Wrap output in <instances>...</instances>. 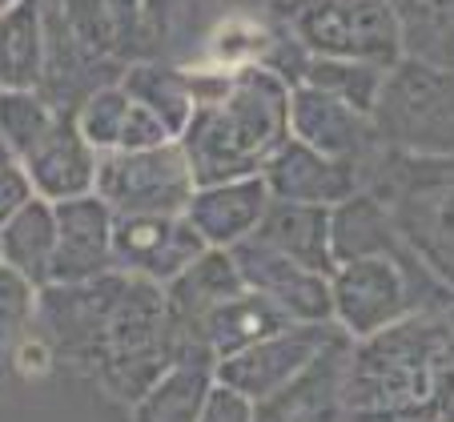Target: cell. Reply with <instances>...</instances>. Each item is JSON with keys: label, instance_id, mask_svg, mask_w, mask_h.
<instances>
[{"label": "cell", "instance_id": "1", "mask_svg": "<svg viewBox=\"0 0 454 422\" xmlns=\"http://www.w3.org/2000/svg\"><path fill=\"white\" fill-rule=\"evenodd\" d=\"M346 422H454V306L354 342Z\"/></svg>", "mask_w": 454, "mask_h": 422}, {"label": "cell", "instance_id": "2", "mask_svg": "<svg viewBox=\"0 0 454 422\" xmlns=\"http://www.w3.org/2000/svg\"><path fill=\"white\" fill-rule=\"evenodd\" d=\"M286 141H290V85L262 65L233 73L230 89L214 101H201L181 133L198 185L254 177Z\"/></svg>", "mask_w": 454, "mask_h": 422}, {"label": "cell", "instance_id": "3", "mask_svg": "<svg viewBox=\"0 0 454 422\" xmlns=\"http://www.w3.org/2000/svg\"><path fill=\"white\" fill-rule=\"evenodd\" d=\"M169 366L173 330L169 310H165V290L157 282L117 270L101 330H97L93 350L81 371L93 382H101L113 398L133 406L145 395L149 382Z\"/></svg>", "mask_w": 454, "mask_h": 422}, {"label": "cell", "instance_id": "4", "mask_svg": "<svg viewBox=\"0 0 454 422\" xmlns=\"http://www.w3.org/2000/svg\"><path fill=\"white\" fill-rule=\"evenodd\" d=\"M362 190L382 198L411 250L454 290V157L378 145L362 165Z\"/></svg>", "mask_w": 454, "mask_h": 422}, {"label": "cell", "instance_id": "5", "mask_svg": "<svg viewBox=\"0 0 454 422\" xmlns=\"http://www.w3.org/2000/svg\"><path fill=\"white\" fill-rule=\"evenodd\" d=\"M314 57H350L395 69L403 60L395 0H270Z\"/></svg>", "mask_w": 454, "mask_h": 422}, {"label": "cell", "instance_id": "6", "mask_svg": "<svg viewBox=\"0 0 454 422\" xmlns=\"http://www.w3.org/2000/svg\"><path fill=\"white\" fill-rule=\"evenodd\" d=\"M370 117L386 145L454 157V69H430L403 57L386 69L382 97Z\"/></svg>", "mask_w": 454, "mask_h": 422}, {"label": "cell", "instance_id": "7", "mask_svg": "<svg viewBox=\"0 0 454 422\" xmlns=\"http://www.w3.org/2000/svg\"><path fill=\"white\" fill-rule=\"evenodd\" d=\"M198 190L193 165L181 137L149 149H113L97 165V198L109 201L117 217L129 214H185Z\"/></svg>", "mask_w": 454, "mask_h": 422}, {"label": "cell", "instance_id": "8", "mask_svg": "<svg viewBox=\"0 0 454 422\" xmlns=\"http://www.w3.org/2000/svg\"><path fill=\"white\" fill-rule=\"evenodd\" d=\"M334 334V322H290V326L257 338L254 346L217 362V382L262 402L274 390H282L290 379H298Z\"/></svg>", "mask_w": 454, "mask_h": 422}, {"label": "cell", "instance_id": "9", "mask_svg": "<svg viewBox=\"0 0 454 422\" xmlns=\"http://www.w3.org/2000/svg\"><path fill=\"white\" fill-rule=\"evenodd\" d=\"M206 238H201L185 214H129L117 217V233H113V254H117V270L137 274L145 282H173L189 262L206 254Z\"/></svg>", "mask_w": 454, "mask_h": 422}, {"label": "cell", "instance_id": "10", "mask_svg": "<svg viewBox=\"0 0 454 422\" xmlns=\"http://www.w3.org/2000/svg\"><path fill=\"white\" fill-rule=\"evenodd\" d=\"M233 262L241 270L246 290L270 298L282 306L294 322H334V301H330V277L306 270L301 262L286 258V254L270 250L266 241L246 238L230 246Z\"/></svg>", "mask_w": 454, "mask_h": 422}, {"label": "cell", "instance_id": "11", "mask_svg": "<svg viewBox=\"0 0 454 422\" xmlns=\"http://www.w3.org/2000/svg\"><path fill=\"white\" fill-rule=\"evenodd\" d=\"M290 137L358 165H366L374 149L382 145V133L370 113L317 85L290 89Z\"/></svg>", "mask_w": 454, "mask_h": 422}, {"label": "cell", "instance_id": "12", "mask_svg": "<svg viewBox=\"0 0 454 422\" xmlns=\"http://www.w3.org/2000/svg\"><path fill=\"white\" fill-rule=\"evenodd\" d=\"M354 338L338 330L298 379L257 402V422H346V371Z\"/></svg>", "mask_w": 454, "mask_h": 422}, {"label": "cell", "instance_id": "13", "mask_svg": "<svg viewBox=\"0 0 454 422\" xmlns=\"http://www.w3.org/2000/svg\"><path fill=\"white\" fill-rule=\"evenodd\" d=\"M117 214L109 201L85 193V198L57 201V254H52V282H93L117 270L113 254Z\"/></svg>", "mask_w": 454, "mask_h": 422}, {"label": "cell", "instance_id": "14", "mask_svg": "<svg viewBox=\"0 0 454 422\" xmlns=\"http://www.w3.org/2000/svg\"><path fill=\"white\" fill-rule=\"evenodd\" d=\"M270 193L282 201H306V206H342L362 190V165L346 157H330L306 141H286L270 165L262 169Z\"/></svg>", "mask_w": 454, "mask_h": 422}, {"label": "cell", "instance_id": "15", "mask_svg": "<svg viewBox=\"0 0 454 422\" xmlns=\"http://www.w3.org/2000/svg\"><path fill=\"white\" fill-rule=\"evenodd\" d=\"M270 201H274V193H270L262 173H254V177H230V181H206V185L193 190L185 217L206 238V246L230 250L238 241L254 238Z\"/></svg>", "mask_w": 454, "mask_h": 422}, {"label": "cell", "instance_id": "16", "mask_svg": "<svg viewBox=\"0 0 454 422\" xmlns=\"http://www.w3.org/2000/svg\"><path fill=\"white\" fill-rule=\"evenodd\" d=\"M28 181H33L36 198L44 201H69V198H85L97 190V165L101 153L85 141L77 117L73 113H60L57 125L44 133V141L33 153L20 157Z\"/></svg>", "mask_w": 454, "mask_h": 422}, {"label": "cell", "instance_id": "17", "mask_svg": "<svg viewBox=\"0 0 454 422\" xmlns=\"http://www.w3.org/2000/svg\"><path fill=\"white\" fill-rule=\"evenodd\" d=\"M330 233H334L338 266L354 258H390L398 266H406V262L419 258L411 250V241L403 238V230H398L390 206L382 198H374L370 190H358L342 206L330 209Z\"/></svg>", "mask_w": 454, "mask_h": 422}, {"label": "cell", "instance_id": "18", "mask_svg": "<svg viewBox=\"0 0 454 422\" xmlns=\"http://www.w3.org/2000/svg\"><path fill=\"white\" fill-rule=\"evenodd\" d=\"M257 241H266L270 250L286 254V258L301 262L306 270L317 274H334V233H330V209L326 206H306V201H282L274 198L254 230Z\"/></svg>", "mask_w": 454, "mask_h": 422}, {"label": "cell", "instance_id": "19", "mask_svg": "<svg viewBox=\"0 0 454 422\" xmlns=\"http://www.w3.org/2000/svg\"><path fill=\"white\" fill-rule=\"evenodd\" d=\"M217 387V366L209 362H173L129 406L133 422H201L209 395Z\"/></svg>", "mask_w": 454, "mask_h": 422}, {"label": "cell", "instance_id": "20", "mask_svg": "<svg viewBox=\"0 0 454 422\" xmlns=\"http://www.w3.org/2000/svg\"><path fill=\"white\" fill-rule=\"evenodd\" d=\"M121 85H125V93L137 105H145L149 113H157L173 137L185 133L189 117H193V109H198L193 89H189V69L169 65L165 57L129 60L125 73H121Z\"/></svg>", "mask_w": 454, "mask_h": 422}, {"label": "cell", "instance_id": "21", "mask_svg": "<svg viewBox=\"0 0 454 422\" xmlns=\"http://www.w3.org/2000/svg\"><path fill=\"white\" fill-rule=\"evenodd\" d=\"M52 254H57V206L33 198L17 217L0 225V262L25 274L28 282H52Z\"/></svg>", "mask_w": 454, "mask_h": 422}, {"label": "cell", "instance_id": "22", "mask_svg": "<svg viewBox=\"0 0 454 422\" xmlns=\"http://www.w3.org/2000/svg\"><path fill=\"white\" fill-rule=\"evenodd\" d=\"M290 322L294 318L282 306H274L270 298H262V293H254V290H241V293H233L230 301H222L217 310L206 314L201 338H206V346L214 350V358L222 362V358H230V354L254 346L257 338L290 326Z\"/></svg>", "mask_w": 454, "mask_h": 422}, {"label": "cell", "instance_id": "23", "mask_svg": "<svg viewBox=\"0 0 454 422\" xmlns=\"http://www.w3.org/2000/svg\"><path fill=\"white\" fill-rule=\"evenodd\" d=\"M44 12L33 0L9 9L0 20V85L4 89H41L44 81Z\"/></svg>", "mask_w": 454, "mask_h": 422}, {"label": "cell", "instance_id": "24", "mask_svg": "<svg viewBox=\"0 0 454 422\" xmlns=\"http://www.w3.org/2000/svg\"><path fill=\"white\" fill-rule=\"evenodd\" d=\"M395 12L406 60L454 69V0H395Z\"/></svg>", "mask_w": 454, "mask_h": 422}, {"label": "cell", "instance_id": "25", "mask_svg": "<svg viewBox=\"0 0 454 422\" xmlns=\"http://www.w3.org/2000/svg\"><path fill=\"white\" fill-rule=\"evenodd\" d=\"M301 85H317L326 93L342 97V101L358 105L362 113H374L386 85V69L370 65V60H350V57H314Z\"/></svg>", "mask_w": 454, "mask_h": 422}, {"label": "cell", "instance_id": "26", "mask_svg": "<svg viewBox=\"0 0 454 422\" xmlns=\"http://www.w3.org/2000/svg\"><path fill=\"white\" fill-rule=\"evenodd\" d=\"M57 117L60 113L52 109V101L41 89H9L0 97V133H4L9 149L17 153V161L41 145L44 133L57 125Z\"/></svg>", "mask_w": 454, "mask_h": 422}, {"label": "cell", "instance_id": "27", "mask_svg": "<svg viewBox=\"0 0 454 422\" xmlns=\"http://www.w3.org/2000/svg\"><path fill=\"white\" fill-rule=\"evenodd\" d=\"M129 109H133V97L125 93L121 81L113 85H101L81 101V109L73 113L85 133V141L97 149V153H113L121 145V133H125V121H129Z\"/></svg>", "mask_w": 454, "mask_h": 422}, {"label": "cell", "instance_id": "28", "mask_svg": "<svg viewBox=\"0 0 454 422\" xmlns=\"http://www.w3.org/2000/svg\"><path fill=\"white\" fill-rule=\"evenodd\" d=\"M36 306H41V285L0 262V346L25 342V326L36 318Z\"/></svg>", "mask_w": 454, "mask_h": 422}, {"label": "cell", "instance_id": "29", "mask_svg": "<svg viewBox=\"0 0 454 422\" xmlns=\"http://www.w3.org/2000/svg\"><path fill=\"white\" fill-rule=\"evenodd\" d=\"M105 9L113 17V33H117L121 60H141V57H161L149 28L145 0H105Z\"/></svg>", "mask_w": 454, "mask_h": 422}, {"label": "cell", "instance_id": "30", "mask_svg": "<svg viewBox=\"0 0 454 422\" xmlns=\"http://www.w3.org/2000/svg\"><path fill=\"white\" fill-rule=\"evenodd\" d=\"M161 141H173V133L165 129V121L157 113H149L145 105L133 101L125 121V133H121V145L117 149H149V145H161Z\"/></svg>", "mask_w": 454, "mask_h": 422}, {"label": "cell", "instance_id": "31", "mask_svg": "<svg viewBox=\"0 0 454 422\" xmlns=\"http://www.w3.org/2000/svg\"><path fill=\"white\" fill-rule=\"evenodd\" d=\"M201 422H257V402L246 398L241 390L217 382L209 402H206V410H201Z\"/></svg>", "mask_w": 454, "mask_h": 422}, {"label": "cell", "instance_id": "32", "mask_svg": "<svg viewBox=\"0 0 454 422\" xmlns=\"http://www.w3.org/2000/svg\"><path fill=\"white\" fill-rule=\"evenodd\" d=\"M33 198H36V190H33V181H28L25 165L20 161L0 165V225L9 222V217H17Z\"/></svg>", "mask_w": 454, "mask_h": 422}, {"label": "cell", "instance_id": "33", "mask_svg": "<svg viewBox=\"0 0 454 422\" xmlns=\"http://www.w3.org/2000/svg\"><path fill=\"white\" fill-rule=\"evenodd\" d=\"M149 9V28H153V41H157V52L169 44L173 28L181 20V9H185V0H145Z\"/></svg>", "mask_w": 454, "mask_h": 422}]
</instances>
